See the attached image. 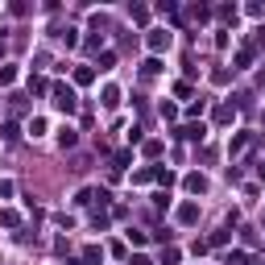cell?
Here are the masks:
<instances>
[{"instance_id":"obj_1","label":"cell","mask_w":265,"mask_h":265,"mask_svg":"<svg viewBox=\"0 0 265 265\" xmlns=\"http://www.w3.org/2000/svg\"><path fill=\"white\" fill-rule=\"evenodd\" d=\"M54 104H58L62 112H71V108H75V91H71V87H58V91H54Z\"/></svg>"}]
</instances>
